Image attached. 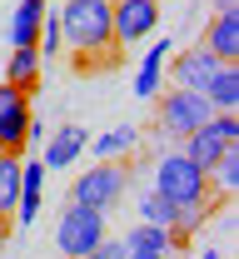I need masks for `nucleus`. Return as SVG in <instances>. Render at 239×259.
I'll list each match as a JSON object with an SVG mask.
<instances>
[{"label":"nucleus","instance_id":"nucleus-13","mask_svg":"<svg viewBox=\"0 0 239 259\" xmlns=\"http://www.w3.org/2000/svg\"><path fill=\"white\" fill-rule=\"evenodd\" d=\"M85 145H90V135H85L80 125H60V130H55V140L45 145V160H40V164H45V169H70L75 155H80Z\"/></svg>","mask_w":239,"mask_h":259},{"label":"nucleus","instance_id":"nucleus-14","mask_svg":"<svg viewBox=\"0 0 239 259\" xmlns=\"http://www.w3.org/2000/svg\"><path fill=\"white\" fill-rule=\"evenodd\" d=\"M40 20H45V0H20L15 15H10V45L15 50H30L40 40Z\"/></svg>","mask_w":239,"mask_h":259},{"label":"nucleus","instance_id":"nucleus-18","mask_svg":"<svg viewBox=\"0 0 239 259\" xmlns=\"http://www.w3.org/2000/svg\"><path fill=\"white\" fill-rule=\"evenodd\" d=\"M205 175H209V190L219 194V199H224L229 190H239V145H229V150H224L219 160L209 164Z\"/></svg>","mask_w":239,"mask_h":259},{"label":"nucleus","instance_id":"nucleus-11","mask_svg":"<svg viewBox=\"0 0 239 259\" xmlns=\"http://www.w3.org/2000/svg\"><path fill=\"white\" fill-rule=\"evenodd\" d=\"M214 70H219V60L209 55L205 45H200V50H184V55L174 60V85H179V90H205L209 80H214Z\"/></svg>","mask_w":239,"mask_h":259},{"label":"nucleus","instance_id":"nucleus-24","mask_svg":"<svg viewBox=\"0 0 239 259\" xmlns=\"http://www.w3.org/2000/svg\"><path fill=\"white\" fill-rule=\"evenodd\" d=\"M214 10H239V0H214Z\"/></svg>","mask_w":239,"mask_h":259},{"label":"nucleus","instance_id":"nucleus-23","mask_svg":"<svg viewBox=\"0 0 239 259\" xmlns=\"http://www.w3.org/2000/svg\"><path fill=\"white\" fill-rule=\"evenodd\" d=\"M130 259H170V254H145V249H130Z\"/></svg>","mask_w":239,"mask_h":259},{"label":"nucleus","instance_id":"nucleus-12","mask_svg":"<svg viewBox=\"0 0 239 259\" xmlns=\"http://www.w3.org/2000/svg\"><path fill=\"white\" fill-rule=\"evenodd\" d=\"M200 95L209 100L214 115H239V65H219L214 80H209Z\"/></svg>","mask_w":239,"mask_h":259},{"label":"nucleus","instance_id":"nucleus-17","mask_svg":"<svg viewBox=\"0 0 239 259\" xmlns=\"http://www.w3.org/2000/svg\"><path fill=\"white\" fill-rule=\"evenodd\" d=\"M20 199V155H0V225H10Z\"/></svg>","mask_w":239,"mask_h":259},{"label":"nucleus","instance_id":"nucleus-3","mask_svg":"<svg viewBox=\"0 0 239 259\" xmlns=\"http://www.w3.org/2000/svg\"><path fill=\"white\" fill-rule=\"evenodd\" d=\"M125 190H130V169L120 160H100L95 169H85V175L70 185V204H85V209L110 214V209L125 199Z\"/></svg>","mask_w":239,"mask_h":259},{"label":"nucleus","instance_id":"nucleus-21","mask_svg":"<svg viewBox=\"0 0 239 259\" xmlns=\"http://www.w3.org/2000/svg\"><path fill=\"white\" fill-rule=\"evenodd\" d=\"M135 145H139V135H135L130 125H120V130H110V135L95 140V155H100V160H125Z\"/></svg>","mask_w":239,"mask_h":259},{"label":"nucleus","instance_id":"nucleus-7","mask_svg":"<svg viewBox=\"0 0 239 259\" xmlns=\"http://www.w3.org/2000/svg\"><path fill=\"white\" fill-rule=\"evenodd\" d=\"M100 239H105V214L100 209H85V204L60 209V220H55V249H60V259H85Z\"/></svg>","mask_w":239,"mask_h":259},{"label":"nucleus","instance_id":"nucleus-9","mask_svg":"<svg viewBox=\"0 0 239 259\" xmlns=\"http://www.w3.org/2000/svg\"><path fill=\"white\" fill-rule=\"evenodd\" d=\"M205 50L219 65H239V10H214L205 30Z\"/></svg>","mask_w":239,"mask_h":259},{"label":"nucleus","instance_id":"nucleus-2","mask_svg":"<svg viewBox=\"0 0 239 259\" xmlns=\"http://www.w3.org/2000/svg\"><path fill=\"white\" fill-rule=\"evenodd\" d=\"M155 194H165L170 204H209V199H219V194L209 190V175L195 169L179 150L155 164Z\"/></svg>","mask_w":239,"mask_h":259},{"label":"nucleus","instance_id":"nucleus-4","mask_svg":"<svg viewBox=\"0 0 239 259\" xmlns=\"http://www.w3.org/2000/svg\"><path fill=\"white\" fill-rule=\"evenodd\" d=\"M209 115H214V110H209V100L200 95V90H179V85H174V90H165V95H160V105H155L160 135H165V140H174V145H179L189 130H200Z\"/></svg>","mask_w":239,"mask_h":259},{"label":"nucleus","instance_id":"nucleus-1","mask_svg":"<svg viewBox=\"0 0 239 259\" xmlns=\"http://www.w3.org/2000/svg\"><path fill=\"white\" fill-rule=\"evenodd\" d=\"M55 20H60V40L70 45L80 75H100L110 65H120V45L110 30V0H65Z\"/></svg>","mask_w":239,"mask_h":259},{"label":"nucleus","instance_id":"nucleus-25","mask_svg":"<svg viewBox=\"0 0 239 259\" xmlns=\"http://www.w3.org/2000/svg\"><path fill=\"white\" fill-rule=\"evenodd\" d=\"M5 239H10V225H0V249H5Z\"/></svg>","mask_w":239,"mask_h":259},{"label":"nucleus","instance_id":"nucleus-8","mask_svg":"<svg viewBox=\"0 0 239 259\" xmlns=\"http://www.w3.org/2000/svg\"><path fill=\"white\" fill-rule=\"evenodd\" d=\"M160 25V0H110V30L115 45L125 55V45H139L145 35H155Z\"/></svg>","mask_w":239,"mask_h":259},{"label":"nucleus","instance_id":"nucleus-19","mask_svg":"<svg viewBox=\"0 0 239 259\" xmlns=\"http://www.w3.org/2000/svg\"><path fill=\"white\" fill-rule=\"evenodd\" d=\"M125 244L130 249H145V254H174V234L160 229V225H135L125 234Z\"/></svg>","mask_w":239,"mask_h":259},{"label":"nucleus","instance_id":"nucleus-6","mask_svg":"<svg viewBox=\"0 0 239 259\" xmlns=\"http://www.w3.org/2000/svg\"><path fill=\"white\" fill-rule=\"evenodd\" d=\"M45 130L30 115V95L15 85H0V155H20L30 140H40Z\"/></svg>","mask_w":239,"mask_h":259},{"label":"nucleus","instance_id":"nucleus-5","mask_svg":"<svg viewBox=\"0 0 239 259\" xmlns=\"http://www.w3.org/2000/svg\"><path fill=\"white\" fill-rule=\"evenodd\" d=\"M229 145H239V115H209L200 130H189L179 140V155L195 164V169H209Z\"/></svg>","mask_w":239,"mask_h":259},{"label":"nucleus","instance_id":"nucleus-22","mask_svg":"<svg viewBox=\"0 0 239 259\" xmlns=\"http://www.w3.org/2000/svg\"><path fill=\"white\" fill-rule=\"evenodd\" d=\"M85 259H130V244H125V239H100Z\"/></svg>","mask_w":239,"mask_h":259},{"label":"nucleus","instance_id":"nucleus-10","mask_svg":"<svg viewBox=\"0 0 239 259\" xmlns=\"http://www.w3.org/2000/svg\"><path fill=\"white\" fill-rule=\"evenodd\" d=\"M40 194H45V164L30 160L20 164V199H15V225H35V214H40Z\"/></svg>","mask_w":239,"mask_h":259},{"label":"nucleus","instance_id":"nucleus-15","mask_svg":"<svg viewBox=\"0 0 239 259\" xmlns=\"http://www.w3.org/2000/svg\"><path fill=\"white\" fill-rule=\"evenodd\" d=\"M5 85H15V90H25L30 95L35 85H40V50H10V60H5Z\"/></svg>","mask_w":239,"mask_h":259},{"label":"nucleus","instance_id":"nucleus-16","mask_svg":"<svg viewBox=\"0 0 239 259\" xmlns=\"http://www.w3.org/2000/svg\"><path fill=\"white\" fill-rule=\"evenodd\" d=\"M165 50H170V40H155V50L139 60V75H135V95H139V100H155V90H160V75H165Z\"/></svg>","mask_w":239,"mask_h":259},{"label":"nucleus","instance_id":"nucleus-26","mask_svg":"<svg viewBox=\"0 0 239 259\" xmlns=\"http://www.w3.org/2000/svg\"><path fill=\"white\" fill-rule=\"evenodd\" d=\"M205 259H219V249H205Z\"/></svg>","mask_w":239,"mask_h":259},{"label":"nucleus","instance_id":"nucleus-20","mask_svg":"<svg viewBox=\"0 0 239 259\" xmlns=\"http://www.w3.org/2000/svg\"><path fill=\"white\" fill-rule=\"evenodd\" d=\"M174 214H179V204H170L165 194H155V190H145V194H139V225L174 229Z\"/></svg>","mask_w":239,"mask_h":259}]
</instances>
